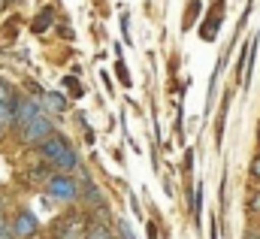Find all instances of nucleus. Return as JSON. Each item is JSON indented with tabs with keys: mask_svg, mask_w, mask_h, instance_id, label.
I'll use <instances>...</instances> for the list:
<instances>
[{
	"mask_svg": "<svg viewBox=\"0 0 260 239\" xmlns=\"http://www.w3.org/2000/svg\"><path fill=\"white\" fill-rule=\"evenodd\" d=\"M40 155H43L49 164H55L61 173H70V170L79 167V158H76V152L70 148V142H67L64 136H55V133L40 145Z\"/></svg>",
	"mask_w": 260,
	"mask_h": 239,
	"instance_id": "obj_1",
	"label": "nucleus"
},
{
	"mask_svg": "<svg viewBox=\"0 0 260 239\" xmlns=\"http://www.w3.org/2000/svg\"><path fill=\"white\" fill-rule=\"evenodd\" d=\"M46 188H49V197H55L61 203H73L79 197V185L70 179L67 173H55L52 179L46 182Z\"/></svg>",
	"mask_w": 260,
	"mask_h": 239,
	"instance_id": "obj_2",
	"label": "nucleus"
},
{
	"mask_svg": "<svg viewBox=\"0 0 260 239\" xmlns=\"http://www.w3.org/2000/svg\"><path fill=\"white\" fill-rule=\"evenodd\" d=\"M52 136V121L46 118H37L34 124H27V127H21V139L27 142V145H43L46 139Z\"/></svg>",
	"mask_w": 260,
	"mask_h": 239,
	"instance_id": "obj_3",
	"label": "nucleus"
},
{
	"mask_svg": "<svg viewBox=\"0 0 260 239\" xmlns=\"http://www.w3.org/2000/svg\"><path fill=\"white\" fill-rule=\"evenodd\" d=\"M221 15H224V0H215V3H212V9H209V18H206V24L200 27V37H203L206 43H212V40L218 37Z\"/></svg>",
	"mask_w": 260,
	"mask_h": 239,
	"instance_id": "obj_4",
	"label": "nucleus"
},
{
	"mask_svg": "<svg viewBox=\"0 0 260 239\" xmlns=\"http://www.w3.org/2000/svg\"><path fill=\"white\" fill-rule=\"evenodd\" d=\"M37 118H43V106H40L34 97H21V100H18V109H15V121H18L21 127H27V124H34Z\"/></svg>",
	"mask_w": 260,
	"mask_h": 239,
	"instance_id": "obj_5",
	"label": "nucleus"
},
{
	"mask_svg": "<svg viewBox=\"0 0 260 239\" xmlns=\"http://www.w3.org/2000/svg\"><path fill=\"white\" fill-rule=\"evenodd\" d=\"M88 227H91V224H88L82 215H70L64 224L58 227V239H85L88 236Z\"/></svg>",
	"mask_w": 260,
	"mask_h": 239,
	"instance_id": "obj_6",
	"label": "nucleus"
},
{
	"mask_svg": "<svg viewBox=\"0 0 260 239\" xmlns=\"http://www.w3.org/2000/svg\"><path fill=\"white\" fill-rule=\"evenodd\" d=\"M12 227H15V236L18 239H34L37 236V218H34V212L21 209L15 215V221H12Z\"/></svg>",
	"mask_w": 260,
	"mask_h": 239,
	"instance_id": "obj_7",
	"label": "nucleus"
},
{
	"mask_svg": "<svg viewBox=\"0 0 260 239\" xmlns=\"http://www.w3.org/2000/svg\"><path fill=\"white\" fill-rule=\"evenodd\" d=\"M85 200H88L91 206H97V212H106V215H109V209H106V200H103L100 188L88 179V176H85Z\"/></svg>",
	"mask_w": 260,
	"mask_h": 239,
	"instance_id": "obj_8",
	"label": "nucleus"
},
{
	"mask_svg": "<svg viewBox=\"0 0 260 239\" xmlns=\"http://www.w3.org/2000/svg\"><path fill=\"white\" fill-rule=\"evenodd\" d=\"M43 100H46V106H49L52 112H67V109H70L67 97H64V94H58V91H46V94H43Z\"/></svg>",
	"mask_w": 260,
	"mask_h": 239,
	"instance_id": "obj_9",
	"label": "nucleus"
},
{
	"mask_svg": "<svg viewBox=\"0 0 260 239\" xmlns=\"http://www.w3.org/2000/svg\"><path fill=\"white\" fill-rule=\"evenodd\" d=\"M52 15H55V9H43V12H40V18L34 21V34H43V31L52 24Z\"/></svg>",
	"mask_w": 260,
	"mask_h": 239,
	"instance_id": "obj_10",
	"label": "nucleus"
},
{
	"mask_svg": "<svg viewBox=\"0 0 260 239\" xmlns=\"http://www.w3.org/2000/svg\"><path fill=\"white\" fill-rule=\"evenodd\" d=\"M85 239H112V233H109V227H106V224H100V221H97V224H91V227H88V236Z\"/></svg>",
	"mask_w": 260,
	"mask_h": 239,
	"instance_id": "obj_11",
	"label": "nucleus"
},
{
	"mask_svg": "<svg viewBox=\"0 0 260 239\" xmlns=\"http://www.w3.org/2000/svg\"><path fill=\"white\" fill-rule=\"evenodd\" d=\"M64 88H70V94H73V97H82V94H85V85H82L76 76H67V79H64Z\"/></svg>",
	"mask_w": 260,
	"mask_h": 239,
	"instance_id": "obj_12",
	"label": "nucleus"
},
{
	"mask_svg": "<svg viewBox=\"0 0 260 239\" xmlns=\"http://www.w3.org/2000/svg\"><path fill=\"white\" fill-rule=\"evenodd\" d=\"M197 9H200V0H191V3H188V12H185V31H188V27H194Z\"/></svg>",
	"mask_w": 260,
	"mask_h": 239,
	"instance_id": "obj_13",
	"label": "nucleus"
},
{
	"mask_svg": "<svg viewBox=\"0 0 260 239\" xmlns=\"http://www.w3.org/2000/svg\"><path fill=\"white\" fill-rule=\"evenodd\" d=\"M0 103H18L15 94H12V88H9L6 82H0Z\"/></svg>",
	"mask_w": 260,
	"mask_h": 239,
	"instance_id": "obj_14",
	"label": "nucleus"
},
{
	"mask_svg": "<svg viewBox=\"0 0 260 239\" xmlns=\"http://www.w3.org/2000/svg\"><path fill=\"white\" fill-rule=\"evenodd\" d=\"M118 239H136V233H133V227L127 221H118Z\"/></svg>",
	"mask_w": 260,
	"mask_h": 239,
	"instance_id": "obj_15",
	"label": "nucleus"
},
{
	"mask_svg": "<svg viewBox=\"0 0 260 239\" xmlns=\"http://www.w3.org/2000/svg\"><path fill=\"white\" fill-rule=\"evenodd\" d=\"M248 209L260 215V191H254V194H251V200H248Z\"/></svg>",
	"mask_w": 260,
	"mask_h": 239,
	"instance_id": "obj_16",
	"label": "nucleus"
},
{
	"mask_svg": "<svg viewBox=\"0 0 260 239\" xmlns=\"http://www.w3.org/2000/svg\"><path fill=\"white\" fill-rule=\"evenodd\" d=\"M194 191H197V197H194V209L200 212V209H203V185H197Z\"/></svg>",
	"mask_w": 260,
	"mask_h": 239,
	"instance_id": "obj_17",
	"label": "nucleus"
},
{
	"mask_svg": "<svg viewBox=\"0 0 260 239\" xmlns=\"http://www.w3.org/2000/svg\"><path fill=\"white\" fill-rule=\"evenodd\" d=\"M251 176H254V179L260 182V155L254 158V161H251Z\"/></svg>",
	"mask_w": 260,
	"mask_h": 239,
	"instance_id": "obj_18",
	"label": "nucleus"
},
{
	"mask_svg": "<svg viewBox=\"0 0 260 239\" xmlns=\"http://www.w3.org/2000/svg\"><path fill=\"white\" fill-rule=\"evenodd\" d=\"M121 27H124V40L130 43V24H127V15H121Z\"/></svg>",
	"mask_w": 260,
	"mask_h": 239,
	"instance_id": "obj_19",
	"label": "nucleus"
},
{
	"mask_svg": "<svg viewBox=\"0 0 260 239\" xmlns=\"http://www.w3.org/2000/svg\"><path fill=\"white\" fill-rule=\"evenodd\" d=\"M257 142H260V127H257Z\"/></svg>",
	"mask_w": 260,
	"mask_h": 239,
	"instance_id": "obj_20",
	"label": "nucleus"
},
{
	"mask_svg": "<svg viewBox=\"0 0 260 239\" xmlns=\"http://www.w3.org/2000/svg\"><path fill=\"white\" fill-rule=\"evenodd\" d=\"M0 136H3V124H0Z\"/></svg>",
	"mask_w": 260,
	"mask_h": 239,
	"instance_id": "obj_21",
	"label": "nucleus"
}]
</instances>
